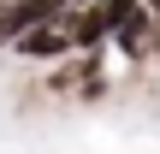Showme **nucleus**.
<instances>
[{"mask_svg": "<svg viewBox=\"0 0 160 154\" xmlns=\"http://www.w3.org/2000/svg\"><path fill=\"white\" fill-rule=\"evenodd\" d=\"M12 53H18V59H30V65H59V59H71V53H77V42H71V24H65V18H53V24L24 30V36L12 42Z\"/></svg>", "mask_w": 160, "mask_h": 154, "instance_id": "1", "label": "nucleus"}, {"mask_svg": "<svg viewBox=\"0 0 160 154\" xmlns=\"http://www.w3.org/2000/svg\"><path fill=\"white\" fill-rule=\"evenodd\" d=\"M65 12H71V0H6V6H0V53H6L24 30L53 24V18H65Z\"/></svg>", "mask_w": 160, "mask_h": 154, "instance_id": "2", "label": "nucleus"}, {"mask_svg": "<svg viewBox=\"0 0 160 154\" xmlns=\"http://www.w3.org/2000/svg\"><path fill=\"white\" fill-rule=\"evenodd\" d=\"M65 24H71L77 53H101V47H113V18H107V0L71 6V12H65Z\"/></svg>", "mask_w": 160, "mask_h": 154, "instance_id": "3", "label": "nucleus"}, {"mask_svg": "<svg viewBox=\"0 0 160 154\" xmlns=\"http://www.w3.org/2000/svg\"><path fill=\"white\" fill-rule=\"evenodd\" d=\"M148 65H160V24H154V42H148Z\"/></svg>", "mask_w": 160, "mask_h": 154, "instance_id": "4", "label": "nucleus"}, {"mask_svg": "<svg viewBox=\"0 0 160 154\" xmlns=\"http://www.w3.org/2000/svg\"><path fill=\"white\" fill-rule=\"evenodd\" d=\"M142 6H148V12H154V18H160V0H142Z\"/></svg>", "mask_w": 160, "mask_h": 154, "instance_id": "5", "label": "nucleus"}, {"mask_svg": "<svg viewBox=\"0 0 160 154\" xmlns=\"http://www.w3.org/2000/svg\"><path fill=\"white\" fill-rule=\"evenodd\" d=\"M0 6H6V0H0Z\"/></svg>", "mask_w": 160, "mask_h": 154, "instance_id": "6", "label": "nucleus"}]
</instances>
